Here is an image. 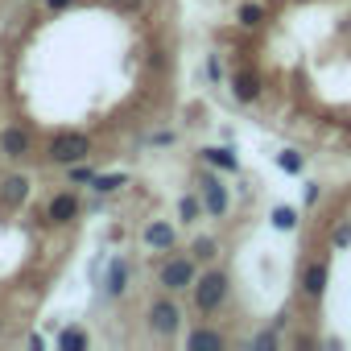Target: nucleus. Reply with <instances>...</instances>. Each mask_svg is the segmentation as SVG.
I'll list each match as a JSON object with an SVG mask.
<instances>
[{
    "mask_svg": "<svg viewBox=\"0 0 351 351\" xmlns=\"http://www.w3.org/2000/svg\"><path fill=\"white\" fill-rule=\"evenodd\" d=\"M186 347H195V351H219L223 347V335L219 330H191L186 335Z\"/></svg>",
    "mask_w": 351,
    "mask_h": 351,
    "instance_id": "12",
    "label": "nucleus"
},
{
    "mask_svg": "<svg viewBox=\"0 0 351 351\" xmlns=\"http://www.w3.org/2000/svg\"><path fill=\"white\" fill-rule=\"evenodd\" d=\"M46 5H50V9H66V5H71V0H46Z\"/></svg>",
    "mask_w": 351,
    "mask_h": 351,
    "instance_id": "25",
    "label": "nucleus"
},
{
    "mask_svg": "<svg viewBox=\"0 0 351 351\" xmlns=\"http://www.w3.org/2000/svg\"><path fill=\"white\" fill-rule=\"evenodd\" d=\"M203 157H207L215 169H236V165H240V161L232 157V149H203Z\"/></svg>",
    "mask_w": 351,
    "mask_h": 351,
    "instance_id": "15",
    "label": "nucleus"
},
{
    "mask_svg": "<svg viewBox=\"0 0 351 351\" xmlns=\"http://www.w3.org/2000/svg\"><path fill=\"white\" fill-rule=\"evenodd\" d=\"M91 178H95V169H91V165H83V161L71 165V182H87V186H91Z\"/></svg>",
    "mask_w": 351,
    "mask_h": 351,
    "instance_id": "21",
    "label": "nucleus"
},
{
    "mask_svg": "<svg viewBox=\"0 0 351 351\" xmlns=\"http://www.w3.org/2000/svg\"><path fill=\"white\" fill-rule=\"evenodd\" d=\"M351 244V223H339L335 228V248H347Z\"/></svg>",
    "mask_w": 351,
    "mask_h": 351,
    "instance_id": "23",
    "label": "nucleus"
},
{
    "mask_svg": "<svg viewBox=\"0 0 351 351\" xmlns=\"http://www.w3.org/2000/svg\"><path fill=\"white\" fill-rule=\"evenodd\" d=\"M128 178H124V173H95V178H91V191L95 195H112V191H120Z\"/></svg>",
    "mask_w": 351,
    "mask_h": 351,
    "instance_id": "14",
    "label": "nucleus"
},
{
    "mask_svg": "<svg viewBox=\"0 0 351 351\" xmlns=\"http://www.w3.org/2000/svg\"><path fill=\"white\" fill-rule=\"evenodd\" d=\"M273 228L277 232H293L298 228V211L293 207H273Z\"/></svg>",
    "mask_w": 351,
    "mask_h": 351,
    "instance_id": "16",
    "label": "nucleus"
},
{
    "mask_svg": "<svg viewBox=\"0 0 351 351\" xmlns=\"http://www.w3.org/2000/svg\"><path fill=\"white\" fill-rule=\"evenodd\" d=\"M58 347H62V351H83V347H87V335H83L79 326H71V330L58 335Z\"/></svg>",
    "mask_w": 351,
    "mask_h": 351,
    "instance_id": "17",
    "label": "nucleus"
},
{
    "mask_svg": "<svg viewBox=\"0 0 351 351\" xmlns=\"http://www.w3.org/2000/svg\"><path fill=\"white\" fill-rule=\"evenodd\" d=\"M46 215H50L54 223H71V219L79 215V199H75V195H54L50 207H46Z\"/></svg>",
    "mask_w": 351,
    "mask_h": 351,
    "instance_id": "10",
    "label": "nucleus"
},
{
    "mask_svg": "<svg viewBox=\"0 0 351 351\" xmlns=\"http://www.w3.org/2000/svg\"><path fill=\"white\" fill-rule=\"evenodd\" d=\"M256 95H261V79H256L252 71L236 75V99H240V104H252Z\"/></svg>",
    "mask_w": 351,
    "mask_h": 351,
    "instance_id": "13",
    "label": "nucleus"
},
{
    "mask_svg": "<svg viewBox=\"0 0 351 351\" xmlns=\"http://www.w3.org/2000/svg\"><path fill=\"white\" fill-rule=\"evenodd\" d=\"M157 281H161V289H165V293L195 289V281H199V265H195V256H169V261L161 265Z\"/></svg>",
    "mask_w": 351,
    "mask_h": 351,
    "instance_id": "1",
    "label": "nucleus"
},
{
    "mask_svg": "<svg viewBox=\"0 0 351 351\" xmlns=\"http://www.w3.org/2000/svg\"><path fill=\"white\" fill-rule=\"evenodd\" d=\"M203 207H207L211 215H223V211H228V186H223L219 178H207V182H203Z\"/></svg>",
    "mask_w": 351,
    "mask_h": 351,
    "instance_id": "7",
    "label": "nucleus"
},
{
    "mask_svg": "<svg viewBox=\"0 0 351 351\" xmlns=\"http://www.w3.org/2000/svg\"><path fill=\"white\" fill-rule=\"evenodd\" d=\"M223 298H228V277L223 273H203L199 281H195V306L203 310V314H211V310H219L223 306Z\"/></svg>",
    "mask_w": 351,
    "mask_h": 351,
    "instance_id": "4",
    "label": "nucleus"
},
{
    "mask_svg": "<svg viewBox=\"0 0 351 351\" xmlns=\"http://www.w3.org/2000/svg\"><path fill=\"white\" fill-rule=\"evenodd\" d=\"M211 256H215V240H207V236L195 240V261H211Z\"/></svg>",
    "mask_w": 351,
    "mask_h": 351,
    "instance_id": "22",
    "label": "nucleus"
},
{
    "mask_svg": "<svg viewBox=\"0 0 351 351\" xmlns=\"http://www.w3.org/2000/svg\"><path fill=\"white\" fill-rule=\"evenodd\" d=\"M0 153L5 157H25L29 153V132L25 128H5L0 132Z\"/></svg>",
    "mask_w": 351,
    "mask_h": 351,
    "instance_id": "8",
    "label": "nucleus"
},
{
    "mask_svg": "<svg viewBox=\"0 0 351 351\" xmlns=\"http://www.w3.org/2000/svg\"><path fill=\"white\" fill-rule=\"evenodd\" d=\"M0 199H5L9 207L25 203V199H29V178H25V173H9L5 186H0Z\"/></svg>",
    "mask_w": 351,
    "mask_h": 351,
    "instance_id": "9",
    "label": "nucleus"
},
{
    "mask_svg": "<svg viewBox=\"0 0 351 351\" xmlns=\"http://www.w3.org/2000/svg\"><path fill=\"white\" fill-rule=\"evenodd\" d=\"M104 289H108L112 298H120V293L128 289V265H124L120 256H116V261L108 265V281H104Z\"/></svg>",
    "mask_w": 351,
    "mask_h": 351,
    "instance_id": "11",
    "label": "nucleus"
},
{
    "mask_svg": "<svg viewBox=\"0 0 351 351\" xmlns=\"http://www.w3.org/2000/svg\"><path fill=\"white\" fill-rule=\"evenodd\" d=\"M326 277H330L326 265H322V261H310V265L302 269V293H306V298H318V293L326 289Z\"/></svg>",
    "mask_w": 351,
    "mask_h": 351,
    "instance_id": "6",
    "label": "nucleus"
},
{
    "mask_svg": "<svg viewBox=\"0 0 351 351\" xmlns=\"http://www.w3.org/2000/svg\"><path fill=\"white\" fill-rule=\"evenodd\" d=\"M273 343H277V335H256L252 339V347H273Z\"/></svg>",
    "mask_w": 351,
    "mask_h": 351,
    "instance_id": "24",
    "label": "nucleus"
},
{
    "mask_svg": "<svg viewBox=\"0 0 351 351\" xmlns=\"http://www.w3.org/2000/svg\"><path fill=\"white\" fill-rule=\"evenodd\" d=\"M149 330L153 335H161V339H169V335H178V326H182V310H178V302L173 298H157V302H149Z\"/></svg>",
    "mask_w": 351,
    "mask_h": 351,
    "instance_id": "3",
    "label": "nucleus"
},
{
    "mask_svg": "<svg viewBox=\"0 0 351 351\" xmlns=\"http://www.w3.org/2000/svg\"><path fill=\"white\" fill-rule=\"evenodd\" d=\"M277 165H281V169H285V173H298V169H302V157H298V153H293V149H285V153H281V157H277Z\"/></svg>",
    "mask_w": 351,
    "mask_h": 351,
    "instance_id": "20",
    "label": "nucleus"
},
{
    "mask_svg": "<svg viewBox=\"0 0 351 351\" xmlns=\"http://www.w3.org/2000/svg\"><path fill=\"white\" fill-rule=\"evenodd\" d=\"M87 153H91V136L87 132H58V136H50V161L54 165H79V161H87Z\"/></svg>",
    "mask_w": 351,
    "mask_h": 351,
    "instance_id": "2",
    "label": "nucleus"
},
{
    "mask_svg": "<svg viewBox=\"0 0 351 351\" xmlns=\"http://www.w3.org/2000/svg\"><path fill=\"white\" fill-rule=\"evenodd\" d=\"M141 240H145V248H153V252H169L173 240H178V232H173L169 223H161V219H153V223L141 232Z\"/></svg>",
    "mask_w": 351,
    "mask_h": 351,
    "instance_id": "5",
    "label": "nucleus"
},
{
    "mask_svg": "<svg viewBox=\"0 0 351 351\" xmlns=\"http://www.w3.org/2000/svg\"><path fill=\"white\" fill-rule=\"evenodd\" d=\"M199 211H203V203H199L195 195H182V199H178V215H182L186 223H195V219H199Z\"/></svg>",
    "mask_w": 351,
    "mask_h": 351,
    "instance_id": "19",
    "label": "nucleus"
},
{
    "mask_svg": "<svg viewBox=\"0 0 351 351\" xmlns=\"http://www.w3.org/2000/svg\"><path fill=\"white\" fill-rule=\"evenodd\" d=\"M236 17H240V25H244V29H256V25L265 21V9H261V5H240V13H236Z\"/></svg>",
    "mask_w": 351,
    "mask_h": 351,
    "instance_id": "18",
    "label": "nucleus"
}]
</instances>
